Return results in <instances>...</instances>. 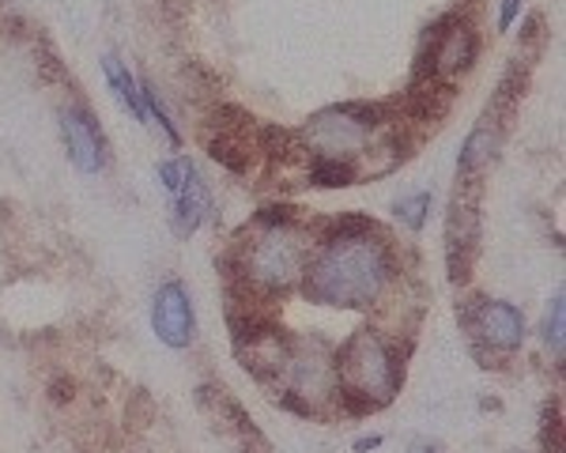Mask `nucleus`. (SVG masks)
I'll use <instances>...</instances> for the list:
<instances>
[{"label":"nucleus","instance_id":"f257e3e1","mask_svg":"<svg viewBox=\"0 0 566 453\" xmlns=\"http://www.w3.org/2000/svg\"><path fill=\"white\" fill-rule=\"evenodd\" d=\"M374 227L367 220L336 223L333 239L322 242V253L303 268V292L310 303L363 310L374 306L392 276V257L381 239H370Z\"/></svg>","mask_w":566,"mask_h":453},{"label":"nucleus","instance_id":"f03ea898","mask_svg":"<svg viewBox=\"0 0 566 453\" xmlns=\"http://www.w3.org/2000/svg\"><path fill=\"white\" fill-rule=\"evenodd\" d=\"M336 393L359 412L389 404L400 386V362L374 329H359L333 359Z\"/></svg>","mask_w":566,"mask_h":453},{"label":"nucleus","instance_id":"7ed1b4c3","mask_svg":"<svg viewBox=\"0 0 566 453\" xmlns=\"http://www.w3.org/2000/svg\"><path fill=\"white\" fill-rule=\"evenodd\" d=\"M306 268V239L295 227V220L264 223L261 239L253 242L250 257H245V276L261 287V292H287Z\"/></svg>","mask_w":566,"mask_h":453},{"label":"nucleus","instance_id":"20e7f679","mask_svg":"<svg viewBox=\"0 0 566 453\" xmlns=\"http://www.w3.org/2000/svg\"><path fill=\"white\" fill-rule=\"evenodd\" d=\"M374 110L367 106H336V110L317 114L306 125V144L314 151V159H336V162H355L367 156L374 144Z\"/></svg>","mask_w":566,"mask_h":453},{"label":"nucleus","instance_id":"39448f33","mask_svg":"<svg viewBox=\"0 0 566 453\" xmlns=\"http://www.w3.org/2000/svg\"><path fill=\"white\" fill-rule=\"evenodd\" d=\"M151 329L167 348H189L193 344V333H197V322H193V298H189L186 287L178 280L163 284L155 292V303H151Z\"/></svg>","mask_w":566,"mask_h":453},{"label":"nucleus","instance_id":"423d86ee","mask_svg":"<svg viewBox=\"0 0 566 453\" xmlns=\"http://www.w3.org/2000/svg\"><path fill=\"white\" fill-rule=\"evenodd\" d=\"M61 136H65L69 159L76 162V170H84V175H98V170L106 167L103 133H98L95 117H91L84 106H69V110H61Z\"/></svg>","mask_w":566,"mask_h":453},{"label":"nucleus","instance_id":"0eeeda50","mask_svg":"<svg viewBox=\"0 0 566 453\" xmlns=\"http://www.w3.org/2000/svg\"><path fill=\"white\" fill-rule=\"evenodd\" d=\"M472 325H476L480 337L499 351H514V348H522V340H525L522 310L510 303H499V298H483L476 306V314H472Z\"/></svg>","mask_w":566,"mask_h":453},{"label":"nucleus","instance_id":"6e6552de","mask_svg":"<svg viewBox=\"0 0 566 453\" xmlns=\"http://www.w3.org/2000/svg\"><path fill=\"white\" fill-rule=\"evenodd\" d=\"M175 201V231L178 234H193L200 223L212 212V197H208L205 178L197 175V167L189 159H181V186L170 193Z\"/></svg>","mask_w":566,"mask_h":453},{"label":"nucleus","instance_id":"1a4fd4ad","mask_svg":"<svg viewBox=\"0 0 566 453\" xmlns=\"http://www.w3.org/2000/svg\"><path fill=\"white\" fill-rule=\"evenodd\" d=\"M472 57H476V39H472L469 27L453 23V31H442L434 42V53H431V69L438 76H453V72L469 69Z\"/></svg>","mask_w":566,"mask_h":453},{"label":"nucleus","instance_id":"9d476101","mask_svg":"<svg viewBox=\"0 0 566 453\" xmlns=\"http://www.w3.org/2000/svg\"><path fill=\"white\" fill-rule=\"evenodd\" d=\"M103 72H106V84H109V91H114V95L122 98L125 110H133V117H136V122H140V125H148L151 117H148V110H144V91L136 87L133 72L125 69L117 57H103Z\"/></svg>","mask_w":566,"mask_h":453},{"label":"nucleus","instance_id":"9b49d317","mask_svg":"<svg viewBox=\"0 0 566 453\" xmlns=\"http://www.w3.org/2000/svg\"><path fill=\"white\" fill-rule=\"evenodd\" d=\"M495 156V133H491V125H480L476 133L464 140V151H461V170H480L483 162H491Z\"/></svg>","mask_w":566,"mask_h":453},{"label":"nucleus","instance_id":"f8f14e48","mask_svg":"<svg viewBox=\"0 0 566 453\" xmlns=\"http://www.w3.org/2000/svg\"><path fill=\"white\" fill-rule=\"evenodd\" d=\"M427 212H431V193H412V197H400L397 201V215L412 227V231H423Z\"/></svg>","mask_w":566,"mask_h":453},{"label":"nucleus","instance_id":"ddd939ff","mask_svg":"<svg viewBox=\"0 0 566 453\" xmlns=\"http://www.w3.org/2000/svg\"><path fill=\"white\" fill-rule=\"evenodd\" d=\"M563 314H566L563 295H555L552 310H547V317H544V344L552 348L555 359H563Z\"/></svg>","mask_w":566,"mask_h":453},{"label":"nucleus","instance_id":"4468645a","mask_svg":"<svg viewBox=\"0 0 566 453\" xmlns=\"http://www.w3.org/2000/svg\"><path fill=\"white\" fill-rule=\"evenodd\" d=\"M159 181L167 193H175L181 186V159H170V162H159Z\"/></svg>","mask_w":566,"mask_h":453},{"label":"nucleus","instance_id":"2eb2a0df","mask_svg":"<svg viewBox=\"0 0 566 453\" xmlns=\"http://www.w3.org/2000/svg\"><path fill=\"white\" fill-rule=\"evenodd\" d=\"M522 12V0H502V12H499V31H510Z\"/></svg>","mask_w":566,"mask_h":453},{"label":"nucleus","instance_id":"dca6fc26","mask_svg":"<svg viewBox=\"0 0 566 453\" xmlns=\"http://www.w3.org/2000/svg\"><path fill=\"white\" fill-rule=\"evenodd\" d=\"M378 446H381V439H378V434H374V439H359V442H355V450H359V453L378 450Z\"/></svg>","mask_w":566,"mask_h":453}]
</instances>
